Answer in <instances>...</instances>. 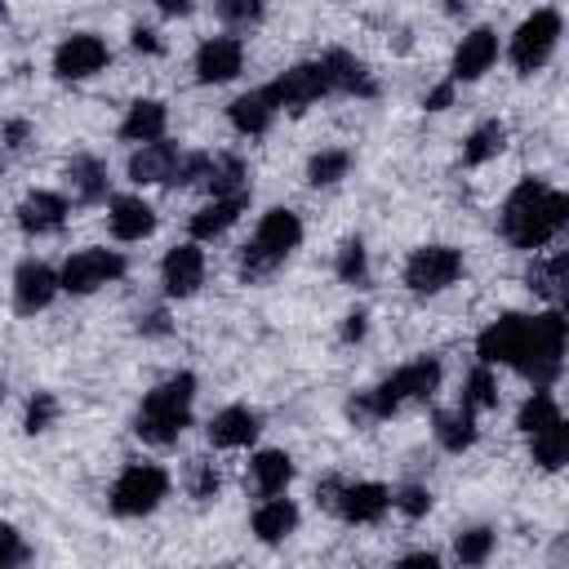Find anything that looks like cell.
<instances>
[{"instance_id": "cell-1", "label": "cell", "mask_w": 569, "mask_h": 569, "mask_svg": "<svg viewBox=\"0 0 569 569\" xmlns=\"http://www.w3.org/2000/svg\"><path fill=\"white\" fill-rule=\"evenodd\" d=\"M565 222H569V196L556 191V187H547L542 178H525L507 196V204L498 213V231L507 236V244H516L525 253L551 244Z\"/></svg>"}, {"instance_id": "cell-2", "label": "cell", "mask_w": 569, "mask_h": 569, "mask_svg": "<svg viewBox=\"0 0 569 569\" xmlns=\"http://www.w3.org/2000/svg\"><path fill=\"white\" fill-rule=\"evenodd\" d=\"M191 400H196V378L191 373H173L164 378L160 387L147 391L138 418H133V431L147 440V445H173L182 436V427L191 422Z\"/></svg>"}, {"instance_id": "cell-3", "label": "cell", "mask_w": 569, "mask_h": 569, "mask_svg": "<svg viewBox=\"0 0 569 569\" xmlns=\"http://www.w3.org/2000/svg\"><path fill=\"white\" fill-rule=\"evenodd\" d=\"M440 387V360L436 356H422L405 369H396L387 382H378L373 391H365L360 400H351V413L356 418H391L400 405L409 400H431Z\"/></svg>"}, {"instance_id": "cell-4", "label": "cell", "mask_w": 569, "mask_h": 569, "mask_svg": "<svg viewBox=\"0 0 569 569\" xmlns=\"http://www.w3.org/2000/svg\"><path fill=\"white\" fill-rule=\"evenodd\" d=\"M298 240H302L298 213L293 209H267L262 222H258V231H253V240L240 249V276L244 280H258V276L276 271L298 249Z\"/></svg>"}, {"instance_id": "cell-5", "label": "cell", "mask_w": 569, "mask_h": 569, "mask_svg": "<svg viewBox=\"0 0 569 569\" xmlns=\"http://www.w3.org/2000/svg\"><path fill=\"white\" fill-rule=\"evenodd\" d=\"M560 356H565V316L560 311L529 316V342L525 356L516 360V373L529 378L533 387H551L560 378Z\"/></svg>"}, {"instance_id": "cell-6", "label": "cell", "mask_w": 569, "mask_h": 569, "mask_svg": "<svg viewBox=\"0 0 569 569\" xmlns=\"http://www.w3.org/2000/svg\"><path fill=\"white\" fill-rule=\"evenodd\" d=\"M169 498V471L156 462H129L111 485V507L120 516H147Z\"/></svg>"}, {"instance_id": "cell-7", "label": "cell", "mask_w": 569, "mask_h": 569, "mask_svg": "<svg viewBox=\"0 0 569 569\" xmlns=\"http://www.w3.org/2000/svg\"><path fill=\"white\" fill-rule=\"evenodd\" d=\"M556 44H560V13L556 9H533L511 36V67L520 76H533L556 53Z\"/></svg>"}, {"instance_id": "cell-8", "label": "cell", "mask_w": 569, "mask_h": 569, "mask_svg": "<svg viewBox=\"0 0 569 569\" xmlns=\"http://www.w3.org/2000/svg\"><path fill=\"white\" fill-rule=\"evenodd\" d=\"M462 276V253L453 244H422L405 262V284L413 293H440Z\"/></svg>"}, {"instance_id": "cell-9", "label": "cell", "mask_w": 569, "mask_h": 569, "mask_svg": "<svg viewBox=\"0 0 569 569\" xmlns=\"http://www.w3.org/2000/svg\"><path fill=\"white\" fill-rule=\"evenodd\" d=\"M120 276H124V258L116 249H80V253H71L62 262L58 284L67 293H93V289H102V284H111Z\"/></svg>"}, {"instance_id": "cell-10", "label": "cell", "mask_w": 569, "mask_h": 569, "mask_svg": "<svg viewBox=\"0 0 569 569\" xmlns=\"http://www.w3.org/2000/svg\"><path fill=\"white\" fill-rule=\"evenodd\" d=\"M525 342H529V316L507 311V316H498L493 325L480 329L476 356H480V365H511L516 369V360L525 356Z\"/></svg>"}, {"instance_id": "cell-11", "label": "cell", "mask_w": 569, "mask_h": 569, "mask_svg": "<svg viewBox=\"0 0 569 569\" xmlns=\"http://www.w3.org/2000/svg\"><path fill=\"white\" fill-rule=\"evenodd\" d=\"M267 93L276 98V107H289V111H307L311 102H320V98H325V93H333V89H329L325 62H298V67L280 71V76L267 84Z\"/></svg>"}, {"instance_id": "cell-12", "label": "cell", "mask_w": 569, "mask_h": 569, "mask_svg": "<svg viewBox=\"0 0 569 569\" xmlns=\"http://www.w3.org/2000/svg\"><path fill=\"white\" fill-rule=\"evenodd\" d=\"M107 58H111V49H107L102 36L76 31V36H67V40L53 49V76H58V80H89V76H98V71L107 67Z\"/></svg>"}, {"instance_id": "cell-13", "label": "cell", "mask_w": 569, "mask_h": 569, "mask_svg": "<svg viewBox=\"0 0 569 569\" xmlns=\"http://www.w3.org/2000/svg\"><path fill=\"white\" fill-rule=\"evenodd\" d=\"M244 71V44L236 36H209L196 49V80L200 84H227Z\"/></svg>"}, {"instance_id": "cell-14", "label": "cell", "mask_w": 569, "mask_h": 569, "mask_svg": "<svg viewBox=\"0 0 569 569\" xmlns=\"http://www.w3.org/2000/svg\"><path fill=\"white\" fill-rule=\"evenodd\" d=\"M391 507V489L378 485V480H360V485H338V498H333V511L351 525H373L382 520Z\"/></svg>"}, {"instance_id": "cell-15", "label": "cell", "mask_w": 569, "mask_h": 569, "mask_svg": "<svg viewBox=\"0 0 569 569\" xmlns=\"http://www.w3.org/2000/svg\"><path fill=\"white\" fill-rule=\"evenodd\" d=\"M58 289H62V284H58V271H53V267H44V262H22V267L13 271V307H18V316L44 311Z\"/></svg>"}, {"instance_id": "cell-16", "label": "cell", "mask_w": 569, "mask_h": 569, "mask_svg": "<svg viewBox=\"0 0 569 569\" xmlns=\"http://www.w3.org/2000/svg\"><path fill=\"white\" fill-rule=\"evenodd\" d=\"M160 280L169 298H191L204 284V253L196 244H173L160 262Z\"/></svg>"}, {"instance_id": "cell-17", "label": "cell", "mask_w": 569, "mask_h": 569, "mask_svg": "<svg viewBox=\"0 0 569 569\" xmlns=\"http://www.w3.org/2000/svg\"><path fill=\"white\" fill-rule=\"evenodd\" d=\"M493 58H498V36H493L489 27H476V31L462 36V44L453 49L449 76H453V80H480V76L493 67Z\"/></svg>"}, {"instance_id": "cell-18", "label": "cell", "mask_w": 569, "mask_h": 569, "mask_svg": "<svg viewBox=\"0 0 569 569\" xmlns=\"http://www.w3.org/2000/svg\"><path fill=\"white\" fill-rule=\"evenodd\" d=\"M67 200L58 196V191H31L22 204H18V227L27 231V236H53V231H62V222H67Z\"/></svg>"}, {"instance_id": "cell-19", "label": "cell", "mask_w": 569, "mask_h": 569, "mask_svg": "<svg viewBox=\"0 0 569 569\" xmlns=\"http://www.w3.org/2000/svg\"><path fill=\"white\" fill-rule=\"evenodd\" d=\"M320 62H325V76H329V89H333V93H360V98H373V93H378L369 67H365L356 53H347V49H329Z\"/></svg>"}, {"instance_id": "cell-20", "label": "cell", "mask_w": 569, "mask_h": 569, "mask_svg": "<svg viewBox=\"0 0 569 569\" xmlns=\"http://www.w3.org/2000/svg\"><path fill=\"white\" fill-rule=\"evenodd\" d=\"M173 164H178V147L173 142H142L133 156H129V182L138 187H151V182H169L173 178Z\"/></svg>"}, {"instance_id": "cell-21", "label": "cell", "mask_w": 569, "mask_h": 569, "mask_svg": "<svg viewBox=\"0 0 569 569\" xmlns=\"http://www.w3.org/2000/svg\"><path fill=\"white\" fill-rule=\"evenodd\" d=\"M276 98L267 93V84L262 89H249V93H240L231 107H227V116H231V124L240 129V133H249V138H258V133H267L271 129V120H276Z\"/></svg>"}, {"instance_id": "cell-22", "label": "cell", "mask_w": 569, "mask_h": 569, "mask_svg": "<svg viewBox=\"0 0 569 569\" xmlns=\"http://www.w3.org/2000/svg\"><path fill=\"white\" fill-rule=\"evenodd\" d=\"M107 222H111L116 240H142V236L156 231V209L147 200H138V196H116Z\"/></svg>"}, {"instance_id": "cell-23", "label": "cell", "mask_w": 569, "mask_h": 569, "mask_svg": "<svg viewBox=\"0 0 569 569\" xmlns=\"http://www.w3.org/2000/svg\"><path fill=\"white\" fill-rule=\"evenodd\" d=\"M253 436H258V413L244 405H227L222 413L209 418V445H218V449H240Z\"/></svg>"}, {"instance_id": "cell-24", "label": "cell", "mask_w": 569, "mask_h": 569, "mask_svg": "<svg viewBox=\"0 0 569 569\" xmlns=\"http://www.w3.org/2000/svg\"><path fill=\"white\" fill-rule=\"evenodd\" d=\"M164 124H169L164 102L138 98V102L129 107V116L120 120V138H124V142H156V138H164Z\"/></svg>"}, {"instance_id": "cell-25", "label": "cell", "mask_w": 569, "mask_h": 569, "mask_svg": "<svg viewBox=\"0 0 569 569\" xmlns=\"http://www.w3.org/2000/svg\"><path fill=\"white\" fill-rule=\"evenodd\" d=\"M244 204H249V191H244V196H213V200L191 218V236H196V240L222 236V231L244 213Z\"/></svg>"}, {"instance_id": "cell-26", "label": "cell", "mask_w": 569, "mask_h": 569, "mask_svg": "<svg viewBox=\"0 0 569 569\" xmlns=\"http://www.w3.org/2000/svg\"><path fill=\"white\" fill-rule=\"evenodd\" d=\"M298 529V507L289 502V498H280V493H271L258 511H253V533L262 538V542H280V538H289Z\"/></svg>"}, {"instance_id": "cell-27", "label": "cell", "mask_w": 569, "mask_h": 569, "mask_svg": "<svg viewBox=\"0 0 569 569\" xmlns=\"http://www.w3.org/2000/svg\"><path fill=\"white\" fill-rule=\"evenodd\" d=\"M67 182H71V191H76L80 204H98L107 196V164L98 156H71Z\"/></svg>"}, {"instance_id": "cell-28", "label": "cell", "mask_w": 569, "mask_h": 569, "mask_svg": "<svg viewBox=\"0 0 569 569\" xmlns=\"http://www.w3.org/2000/svg\"><path fill=\"white\" fill-rule=\"evenodd\" d=\"M249 471H253V489H258L262 498H271V493H284V489H289V480H293V458L280 453V449H262V453L249 462Z\"/></svg>"}, {"instance_id": "cell-29", "label": "cell", "mask_w": 569, "mask_h": 569, "mask_svg": "<svg viewBox=\"0 0 569 569\" xmlns=\"http://www.w3.org/2000/svg\"><path fill=\"white\" fill-rule=\"evenodd\" d=\"M529 449H533V462L542 471H560L569 462V427H565V418H556L542 431H533L529 436Z\"/></svg>"}, {"instance_id": "cell-30", "label": "cell", "mask_w": 569, "mask_h": 569, "mask_svg": "<svg viewBox=\"0 0 569 569\" xmlns=\"http://www.w3.org/2000/svg\"><path fill=\"white\" fill-rule=\"evenodd\" d=\"M436 440H440V449H449V453H462V449H471L476 445V413L471 409H440L436 413Z\"/></svg>"}, {"instance_id": "cell-31", "label": "cell", "mask_w": 569, "mask_h": 569, "mask_svg": "<svg viewBox=\"0 0 569 569\" xmlns=\"http://www.w3.org/2000/svg\"><path fill=\"white\" fill-rule=\"evenodd\" d=\"M244 182H249V169L240 156H209V169H204L209 196H244Z\"/></svg>"}, {"instance_id": "cell-32", "label": "cell", "mask_w": 569, "mask_h": 569, "mask_svg": "<svg viewBox=\"0 0 569 569\" xmlns=\"http://www.w3.org/2000/svg\"><path fill=\"white\" fill-rule=\"evenodd\" d=\"M502 147H507V124H502V120H485V124H476V129L467 133V142H462V164H485V160H493Z\"/></svg>"}, {"instance_id": "cell-33", "label": "cell", "mask_w": 569, "mask_h": 569, "mask_svg": "<svg viewBox=\"0 0 569 569\" xmlns=\"http://www.w3.org/2000/svg\"><path fill=\"white\" fill-rule=\"evenodd\" d=\"M565 271H569V258H565V253H551L547 262H542V258H533V267L525 271V280H529V289H533V293H542V298L560 302V293H565Z\"/></svg>"}, {"instance_id": "cell-34", "label": "cell", "mask_w": 569, "mask_h": 569, "mask_svg": "<svg viewBox=\"0 0 569 569\" xmlns=\"http://www.w3.org/2000/svg\"><path fill=\"white\" fill-rule=\"evenodd\" d=\"M560 418V405H556V396L547 391V387H533V396L520 405V413H516V427L525 431V436H533V431H542L547 422H556Z\"/></svg>"}, {"instance_id": "cell-35", "label": "cell", "mask_w": 569, "mask_h": 569, "mask_svg": "<svg viewBox=\"0 0 569 569\" xmlns=\"http://www.w3.org/2000/svg\"><path fill=\"white\" fill-rule=\"evenodd\" d=\"M462 409H493L498 405V382H493V373H489V365H480V369H471L467 373V382H462V400H458Z\"/></svg>"}, {"instance_id": "cell-36", "label": "cell", "mask_w": 569, "mask_h": 569, "mask_svg": "<svg viewBox=\"0 0 569 569\" xmlns=\"http://www.w3.org/2000/svg\"><path fill=\"white\" fill-rule=\"evenodd\" d=\"M347 169H351V156L347 151H316L307 160V182L311 187H333L338 178H347Z\"/></svg>"}, {"instance_id": "cell-37", "label": "cell", "mask_w": 569, "mask_h": 569, "mask_svg": "<svg viewBox=\"0 0 569 569\" xmlns=\"http://www.w3.org/2000/svg\"><path fill=\"white\" fill-rule=\"evenodd\" d=\"M213 9H218V18H222L227 27H236V31L258 27V22H262V13H267V4H262V0H213Z\"/></svg>"}, {"instance_id": "cell-38", "label": "cell", "mask_w": 569, "mask_h": 569, "mask_svg": "<svg viewBox=\"0 0 569 569\" xmlns=\"http://www.w3.org/2000/svg\"><path fill=\"white\" fill-rule=\"evenodd\" d=\"M489 551H493V529H485V525L458 533V542H453V556H458L462 565H485Z\"/></svg>"}, {"instance_id": "cell-39", "label": "cell", "mask_w": 569, "mask_h": 569, "mask_svg": "<svg viewBox=\"0 0 569 569\" xmlns=\"http://www.w3.org/2000/svg\"><path fill=\"white\" fill-rule=\"evenodd\" d=\"M338 280L342 284H360L365 280V271H369V253H365V244L360 240H347L342 249H338Z\"/></svg>"}, {"instance_id": "cell-40", "label": "cell", "mask_w": 569, "mask_h": 569, "mask_svg": "<svg viewBox=\"0 0 569 569\" xmlns=\"http://www.w3.org/2000/svg\"><path fill=\"white\" fill-rule=\"evenodd\" d=\"M53 418H58V400H53V391H36L31 405H27V422H22V427L36 436V431H49Z\"/></svg>"}, {"instance_id": "cell-41", "label": "cell", "mask_w": 569, "mask_h": 569, "mask_svg": "<svg viewBox=\"0 0 569 569\" xmlns=\"http://www.w3.org/2000/svg\"><path fill=\"white\" fill-rule=\"evenodd\" d=\"M391 507H400L409 520H418V516H427V511H431V493H427L422 485H405L400 493H391Z\"/></svg>"}, {"instance_id": "cell-42", "label": "cell", "mask_w": 569, "mask_h": 569, "mask_svg": "<svg viewBox=\"0 0 569 569\" xmlns=\"http://www.w3.org/2000/svg\"><path fill=\"white\" fill-rule=\"evenodd\" d=\"M191 498H200V502L218 498V471H213V462H191Z\"/></svg>"}, {"instance_id": "cell-43", "label": "cell", "mask_w": 569, "mask_h": 569, "mask_svg": "<svg viewBox=\"0 0 569 569\" xmlns=\"http://www.w3.org/2000/svg\"><path fill=\"white\" fill-rule=\"evenodd\" d=\"M22 556H27V551H22V538H18V529L0 520V565H13V560H22Z\"/></svg>"}, {"instance_id": "cell-44", "label": "cell", "mask_w": 569, "mask_h": 569, "mask_svg": "<svg viewBox=\"0 0 569 569\" xmlns=\"http://www.w3.org/2000/svg\"><path fill=\"white\" fill-rule=\"evenodd\" d=\"M449 102H453V80H449V84H436V89L422 98V107H427V111H445Z\"/></svg>"}, {"instance_id": "cell-45", "label": "cell", "mask_w": 569, "mask_h": 569, "mask_svg": "<svg viewBox=\"0 0 569 569\" xmlns=\"http://www.w3.org/2000/svg\"><path fill=\"white\" fill-rule=\"evenodd\" d=\"M129 40H133V49H138V53H160V40H156V31H151V27H133V36H129Z\"/></svg>"}, {"instance_id": "cell-46", "label": "cell", "mask_w": 569, "mask_h": 569, "mask_svg": "<svg viewBox=\"0 0 569 569\" xmlns=\"http://www.w3.org/2000/svg\"><path fill=\"white\" fill-rule=\"evenodd\" d=\"M365 338V311H351L342 325V342H360Z\"/></svg>"}, {"instance_id": "cell-47", "label": "cell", "mask_w": 569, "mask_h": 569, "mask_svg": "<svg viewBox=\"0 0 569 569\" xmlns=\"http://www.w3.org/2000/svg\"><path fill=\"white\" fill-rule=\"evenodd\" d=\"M138 329H142V333H169L164 311H147V316H138Z\"/></svg>"}, {"instance_id": "cell-48", "label": "cell", "mask_w": 569, "mask_h": 569, "mask_svg": "<svg viewBox=\"0 0 569 569\" xmlns=\"http://www.w3.org/2000/svg\"><path fill=\"white\" fill-rule=\"evenodd\" d=\"M4 138H9V147H22V138H27V124H22V120H13V124L4 129Z\"/></svg>"}, {"instance_id": "cell-49", "label": "cell", "mask_w": 569, "mask_h": 569, "mask_svg": "<svg viewBox=\"0 0 569 569\" xmlns=\"http://www.w3.org/2000/svg\"><path fill=\"white\" fill-rule=\"evenodd\" d=\"M156 9H160V13H187L191 0H156Z\"/></svg>"}, {"instance_id": "cell-50", "label": "cell", "mask_w": 569, "mask_h": 569, "mask_svg": "<svg viewBox=\"0 0 569 569\" xmlns=\"http://www.w3.org/2000/svg\"><path fill=\"white\" fill-rule=\"evenodd\" d=\"M400 565H427V569H436V556H431V551H413V556H405Z\"/></svg>"}, {"instance_id": "cell-51", "label": "cell", "mask_w": 569, "mask_h": 569, "mask_svg": "<svg viewBox=\"0 0 569 569\" xmlns=\"http://www.w3.org/2000/svg\"><path fill=\"white\" fill-rule=\"evenodd\" d=\"M445 9H449V13H458V9H467V0H449Z\"/></svg>"}, {"instance_id": "cell-52", "label": "cell", "mask_w": 569, "mask_h": 569, "mask_svg": "<svg viewBox=\"0 0 569 569\" xmlns=\"http://www.w3.org/2000/svg\"><path fill=\"white\" fill-rule=\"evenodd\" d=\"M0 13H4V0H0Z\"/></svg>"}]
</instances>
